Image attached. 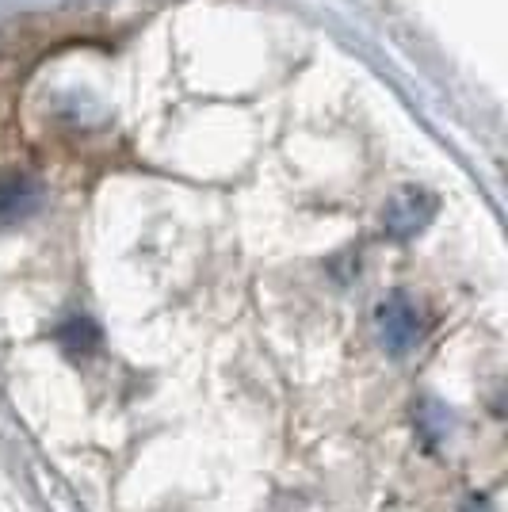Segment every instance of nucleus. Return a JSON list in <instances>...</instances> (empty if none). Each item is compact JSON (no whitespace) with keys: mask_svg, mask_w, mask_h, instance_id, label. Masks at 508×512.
<instances>
[{"mask_svg":"<svg viewBox=\"0 0 508 512\" xmlns=\"http://www.w3.org/2000/svg\"><path fill=\"white\" fill-rule=\"evenodd\" d=\"M436 207L440 203H436V195L428 192V188H417V184L398 188L386 199V207H382V230L394 241H413L417 234L428 230V222L436 218Z\"/></svg>","mask_w":508,"mask_h":512,"instance_id":"1","label":"nucleus"},{"mask_svg":"<svg viewBox=\"0 0 508 512\" xmlns=\"http://www.w3.org/2000/svg\"><path fill=\"white\" fill-rule=\"evenodd\" d=\"M375 321H379L382 348L390 356H409L421 341V310L405 291H394L390 299H382Z\"/></svg>","mask_w":508,"mask_h":512,"instance_id":"2","label":"nucleus"},{"mask_svg":"<svg viewBox=\"0 0 508 512\" xmlns=\"http://www.w3.org/2000/svg\"><path fill=\"white\" fill-rule=\"evenodd\" d=\"M39 207V184L31 176H4L0 180V226H16Z\"/></svg>","mask_w":508,"mask_h":512,"instance_id":"3","label":"nucleus"},{"mask_svg":"<svg viewBox=\"0 0 508 512\" xmlns=\"http://www.w3.org/2000/svg\"><path fill=\"white\" fill-rule=\"evenodd\" d=\"M58 344H62L69 356H92L100 348V325L88 318V314H69L58 325Z\"/></svg>","mask_w":508,"mask_h":512,"instance_id":"4","label":"nucleus"},{"mask_svg":"<svg viewBox=\"0 0 508 512\" xmlns=\"http://www.w3.org/2000/svg\"><path fill=\"white\" fill-rule=\"evenodd\" d=\"M413 417H417V432H421L428 444H444L447 432H451V413L440 402H421Z\"/></svg>","mask_w":508,"mask_h":512,"instance_id":"5","label":"nucleus"},{"mask_svg":"<svg viewBox=\"0 0 508 512\" xmlns=\"http://www.w3.org/2000/svg\"><path fill=\"white\" fill-rule=\"evenodd\" d=\"M463 512H493V505H489L486 497H470L463 505Z\"/></svg>","mask_w":508,"mask_h":512,"instance_id":"6","label":"nucleus"}]
</instances>
